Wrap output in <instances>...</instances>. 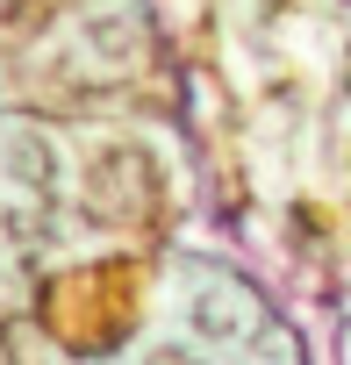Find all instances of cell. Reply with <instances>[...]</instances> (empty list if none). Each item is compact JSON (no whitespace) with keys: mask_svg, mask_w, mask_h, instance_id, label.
I'll return each instance as SVG.
<instances>
[{"mask_svg":"<svg viewBox=\"0 0 351 365\" xmlns=\"http://www.w3.org/2000/svg\"><path fill=\"white\" fill-rule=\"evenodd\" d=\"M0 365H22V358H15V336H8V329H0Z\"/></svg>","mask_w":351,"mask_h":365,"instance_id":"obj_4","label":"cell"},{"mask_svg":"<svg viewBox=\"0 0 351 365\" xmlns=\"http://www.w3.org/2000/svg\"><path fill=\"white\" fill-rule=\"evenodd\" d=\"M194 329H201V336H223V344L244 336V329H251L244 294H237V287H201V294H194Z\"/></svg>","mask_w":351,"mask_h":365,"instance_id":"obj_2","label":"cell"},{"mask_svg":"<svg viewBox=\"0 0 351 365\" xmlns=\"http://www.w3.org/2000/svg\"><path fill=\"white\" fill-rule=\"evenodd\" d=\"M0 172H8L22 194L51 201V194H58V150H51V136H36V129H8V136H0Z\"/></svg>","mask_w":351,"mask_h":365,"instance_id":"obj_1","label":"cell"},{"mask_svg":"<svg viewBox=\"0 0 351 365\" xmlns=\"http://www.w3.org/2000/svg\"><path fill=\"white\" fill-rule=\"evenodd\" d=\"M143 365H201V351H187V344H158V351H143Z\"/></svg>","mask_w":351,"mask_h":365,"instance_id":"obj_3","label":"cell"}]
</instances>
